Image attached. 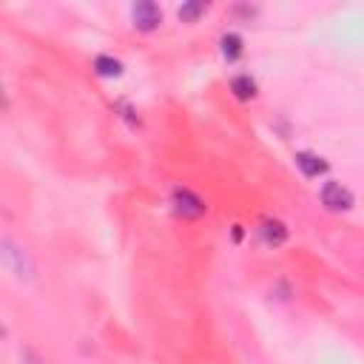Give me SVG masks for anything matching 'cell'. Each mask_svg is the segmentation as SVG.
<instances>
[{"instance_id": "3", "label": "cell", "mask_w": 364, "mask_h": 364, "mask_svg": "<svg viewBox=\"0 0 364 364\" xmlns=\"http://www.w3.org/2000/svg\"><path fill=\"white\" fill-rule=\"evenodd\" d=\"M318 199H321V205H324L327 210H336V213L353 208V193H350V188L341 185V182H336V179H327V182L318 188Z\"/></svg>"}, {"instance_id": "1", "label": "cell", "mask_w": 364, "mask_h": 364, "mask_svg": "<svg viewBox=\"0 0 364 364\" xmlns=\"http://www.w3.org/2000/svg\"><path fill=\"white\" fill-rule=\"evenodd\" d=\"M0 256H3L6 270L14 273V279H20V282L34 279V262H31L28 250L23 245H17L11 236H3L0 239Z\"/></svg>"}, {"instance_id": "2", "label": "cell", "mask_w": 364, "mask_h": 364, "mask_svg": "<svg viewBox=\"0 0 364 364\" xmlns=\"http://www.w3.org/2000/svg\"><path fill=\"white\" fill-rule=\"evenodd\" d=\"M171 202H173V210H176L182 219H199V216L208 210L205 199H202L199 193H193L191 188H182V185H176V188H173Z\"/></svg>"}, {"instance_id": "10", "label": "cell", "mask_w": 364, "mask_h": 364, "mask_svg": "<svg viewBox=\"0 0 364 364\" xmlns=\"http://www.w3.org/2000/svg\"><path fill=\"white\" fill-rule=\"evenodd\" d=\"M208 11V3H182L179 6V20H185V23H193L196 17H202Z\"/></svg>"}, {"instance_id": "5", "label": "cell", "mask_w": 364, "mask_h": 364, "mask_svg": "<svg viewBox=\"0 0 364 364\" xmlns=\"http://www.w3.org/2000/svg\"><path fill=\"white\" fill-rule=\"evenodd\" d=\"M293 159H296V168L301 171V176H307V179H318L321 173H327V162L313 151H299Z\"/></svg>"}, {"instance_id": "4", "label": "cell", "mask_w": 364, "mask_h": 364, "mask_svg": "<svg viewBox=\"0 0 364 364\" xmlns=\"http://www.w3.org/2000/svg\"><path fill=\"white\" fill-rule=\"evenodd\" d=\"M131 20H134V28L136 31H156L162 26V9L154 3V0H139L134 3L131 9Z\"/></svg>"}, {"instance_id": "11", "label": "cell", "mask_w": 364, "mask_h": 364, "mask_svg": "<svg viewBox=\"0 0 364 364\" xmlns=\"http://www.w3.org/2000/svg\"><path fill=\"white\" fill-rule=\"evenodd\" d=\"M361 267H364V253H361Z\"/></svg>"}, {"instance_id": "6", "label": "cell", "mask_w": 364, "mask_h": 364, "mask_svg": "<svg viewBox=\"0 0 364 364\" xmlns=\"http://www.w3.org/2000/svg\"><path fill=\"white\" fill-rule=\"evenodd\" d=\"M259 230H262L264 245H270V247H282V245L287 242V236H290L287 225H284V222H279V219H264Z\"/></svg>"}, {"instance_id": "8", "label": "cell", "mask_w": 364, "mask_h": 364, "mask_svg": "<svg viewBox=\"0 0 364 364\" xmlns=\"http://www.w3.org/2000/svg\"><path fill=\"white\" fill-rule=\"evenodd\" d=\"M256 91H259V85H256V80H253L250 74H233V77H230V94H233L236 100L247 102V100L256 97Z\"/></svg>"}, {"instance_id": "7", "label": "cell", "mask_w": 364, "mask_h": 364, "mask_svg": "<svg viewBox=\"0 0 364 364\" xmlns=\"http://www.w3.org/2000/svg\"><path fill=\"white\" fill-rule=\"evenodd\" d=\"M219 51H222V57H225L228 63H236V60L242 57V51H245V40H242V34H236V31H225V34L219 37Z\"/></svg>"}, {"instance_id": "9", "label": "cell", "mask_w": 364, "mask_h": 364, "mask_svg": "<svg viewBox=\"0 0 364 364\" xmlns=\"http://www.w3.org/2000/svg\"><path fill=\"white\" fill-rule=\"evenodd\" d=\"M91 68H94L100 77H119V74H122V63H119L117 57H111V54H97L94 63H91Z\"/></svg>"}]
</instances>
